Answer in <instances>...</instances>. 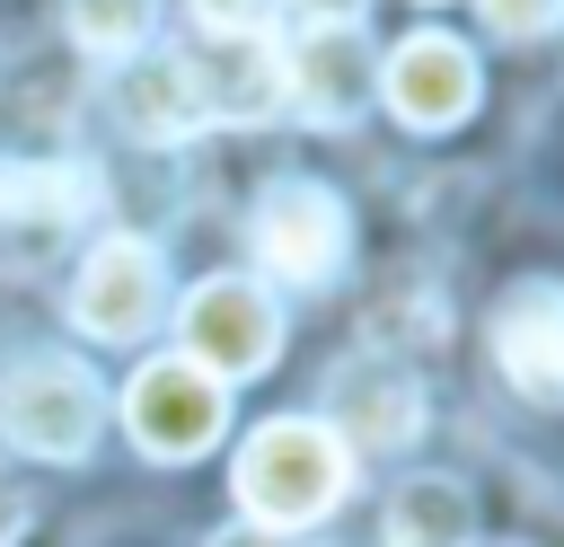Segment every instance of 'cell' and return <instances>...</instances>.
Here are the masks:
<instances>
[{"label": "cell", "instance_id": "obj_3", "mask_svg": "<svg viewBox=\"0 0 564 547\" xmlns=\"http://www.w3.org/2000/svg\"><path fill=\"white\" fill-rule=\"evenodd\" d=\"M176 335H185V362H194L203 379L238 388V379L273 371V353H282V300H273L264 282H247V274H212V282L185 291Z\"/></svg>", "mask_w": 564, "mask_h": 547}, {"label": "cell", "instance_id": "obj_14", "mask_svg": "<svg viewBox=\"0 0 564 547\" xmlns=\"http://www.w3.org/2000/svg\"><path fill=\"white\" fill-rule=\"evenodd\" d=\"M150 18H159V0H62L70 44H79V53H106V62L141 53V44H150Z\"/></svg>", "mask_w": 564, "mask_h": 547}, {"label": "cell", "instance_id": "obj_12", "mask_svg": "<svg viewBox=\"0 0 564 547\" xmlns=\"http://www.w3.org/2000/svg\"><path fill=\"white\" fill-rule=\"evenodd\" d=\"M115 115H123V132H141V141H194V132H203L194 62H185V53H141V62L115 79Z\"/></svg>", "mask_w": 564, "mask_h": 547}, {"label": "cell", "instance_id": "obj_8", "mask_svg": "<svg viewBox=\"0 0 564 547\" xmlns=\"http://www.w3.org/2000/svg\"><path fill=\"white\" fill-rule=\"evenodd\" d=\"M476 53L458 44V35H441V26H423V35H405L388 62H379V97H388V115L405 124V132H449V124H467L476 115Z\"/></svg>", "mask_w": 564, "mask_h": 547}, {"label": "cell", "instance_id": "obj_11", "mask_svg": "<svg viewBox=\"0 0 564 547\" xmlns=\"http://www.w3.org/2000/svg\"><path fill=\"white\" fill-rule=\"evenodd\" d=\"M194 62L203 124H273L282 115V44L273 35H212Z\"/></svg>", "mask_w": 564, "mask_h": 547}, {"label": "cell", "instance_id": "obj_1", "mask_svg": "<svg viewBox=\"0 0 564 547\" xmlns=\"http://www.w3.org/2000/svg\"><path fill=\"white\" fill-rule=\"evenodd\" d=\"M229 485H238V512H247L256 529H282V538H291V529H308V521H326V512L344 503L352 450H344L326 423H308V415H273V423L247 432Z\"/></svg>", "mask_w": 564, "mask_h": 547}, {"label": "cell", "instance_id": "obj_17", "mask_svg": "<svg viewBox=\"0 0 564 547\" xmlns=\"http://www.w3.org/2000/svg\"><path fill=\"white\" fill-rule=\"evenodd\" d=\"M300 9H308V26H361L370 0H300Z\"/></svg>", "mask_w": 564, "mask_h": 547}, {"label": "cell", "instance_id": "obj_6", "mask_svg": "<svg viewBox=\"0 0 564 547\" xmlns=\"http://www.w3.org/2000/svg\"><path fill=\"white\" fill-rule=\"evenodd\" d=\"M167 309V265L150 238H97L88 265L70 274V326L97 344H141Z\"/></svg>", "mask_w": 564, "mask_h": 547}, {"label": "cell", "instance_id": "obj_5", "mask_svg": "<svg viewBox=\"0 0 564 547\" xmlns=\"http://www.w3.org/2000/svg\"><path fill=\"white\" fill-rule=\"evenodd\" d=\"M123 432H132L150 459L185 468V459H203V450L229 432V388L203 379L185 353H159V362H141V371L123 379Z\"/></svg>", "mask_w": 564, "mask_h": 547}, {"label": "cell", "instance_id": "obj_18", "mask_svg": "<svg viewBox=\"0 0 564 547\" xmlns=\"http://www.w3.org/2000/svg\"><path fill=\"white\" fill-rule=\"evenodd\" d=\"M212 547H291V538H282V529H256V521H229Z\"/></svg>", "mask_w": 564, "mask_h": 547}, {"label": "cell", "instance_id": "obj_9", "mask_svg": "<svg viewBox=\"0 0 564 547\" xmlns=\"http://www.w3.org/2000/svg\"><path fill=\"white\" fill-rule=\"evenodd\" d=\"M379 97V62L361 26H308L282 53V106H300L308 124H352Z\"/></svg>", "mask_w": 564, "mask_h": 547}, {"label": "cell", "instance_id": "obj_20", "mask_svg": "<svg viewBox=\"0 0 564 547\" xmlns=\"http://www.w3.org/2000/svg\"><path fill=\"white\" fill-rule=\"evenodd\" d=\"M502 547H511V538H502Z\"/></svg>", "mask_w": 564, "mask_h": 547}, {"label": "cell", "instance_id": "obj_16", "mask_svg": "<svg viewBox=\"0 0 564 547\" xmlns=\"http://www.w3.org/2000/svg\"><path fill=\"white\" fill-rule=\"evenodd\" d=\"M185 9L203 35H264V18H273V0H185Z\"/></svg>", "mask_w": 564, "mask_h": 547}, {"label": "cell", "instance_id": "obj_10", "mask_svg": "<svg viewBox=\"0 0 564 547\" xmlns=\"http://www.w3.org/2000/svg\"><path fill=\"white\" fill-rule=\"evenodd\" d=\"M494 362L529 406H564V282H511L494 309Z\"/></svg>", "mask_w": 564, "mask_h": 547}, {"label": "cell", "instance_id": "obj_13", "mask_svg": "<svg viewBox=\"0 0 564 547\" xmlns=\"http://www.w3.org/2000/svg\"><path fill=\"white\" fill-rule=\"evenodd\" d=\"M388 547H476V494L458 476H405L388 494Z\"/></svg>", "mask_w": 564, "mask_h": 547}, {"label": "cell", "instance_id": "obj_2", "mask_svg": "<svg viewBox=\"0 0 564 547\" xmlns=\"http://www.w3.org/2000/svg\"><path fill=\"white\" fill-rule=\"evenodd\" d=\"M247 238H256V265H264L273 282H291V291H326V282L352 265V212H344V194L317 185V176L264 185Z\"/></svg>", "mask_w": 564, "mask_h": 547}, {"label": "cell", "instance_id": "obj_4", "mask_svg": "<svg viewBox=\"0 0 564 547\" xmlns=\"http://www.w3.org/2000/svg\"><path fill=\"white\" fill-rule=\"evenodd\" d=\"M97 415H106V388H97V371L70 362V353H26V362H9V379H0V432H9L26 459H88Z\"/></svg>", "mask_w": 564, "mask_h": 547}, {"label": "cell", "instance_id": "obj_15", "mask_svg": "<svg viewBox=\"0 0 564 547\" xmlns=\"http://www.w3.org/2000/svg\"><path fill=\"white\" fill-rule=\"evenodd\" d=\"M476 18L502 35V44H538L564 26V0H476Z\"/></svg>", "mask_w": 564, "mask_h": 547}, {"label": "cell", "instance_id": "obj_7", "mask_svg": "<svg viewBox=\"0 0 564 547\" xmlns=\"http://www.w3.org/2000/svg\"><path fill=\"white\" fill-rule=\"evenodd\" d=\"M326 432L352 450V459H379V450H405L423 432V379L405 353H352L335 379H326Z\"/></svg>", "mask_w": 564, "mask_h": 547}, {"label": "cell", "instance_id": "obj_19", "mask_svg": "<svg viewBox=\"0 0 564 547\" xmlns=\"http://www.w3.org/2000/svg\"><path fill=\"white\" fill-rule=\"evenodd\" d=\"M18 529H26V494H18V485H9V476H0V547H9V538H18Z\"/></svg>", "mask_w": 564, "mask_h": 547}]
</instances>
